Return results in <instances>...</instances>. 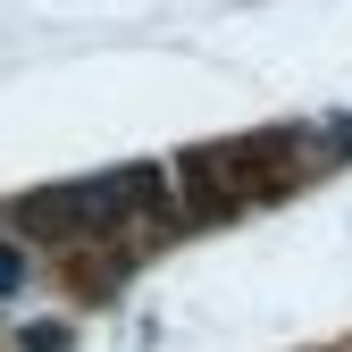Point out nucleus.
Wrapping results in <instances>:
<instances>
[{"label": "nucleus", "instance_id": "f257e3e1", "mask_svg": "<svg viewBox=\"0 0 352 352\" xmlns=\"http://www.w3.org/2000/svg\"><path fill=\"white\" fill-rule=\"evenodd\" d=\"M143 193H151L143 168H126V176H84V185H67V193H42V227H109V218L135 210Z\"/></svg>", "mask_w": 352, "mask_h": 352}]
</instances>
